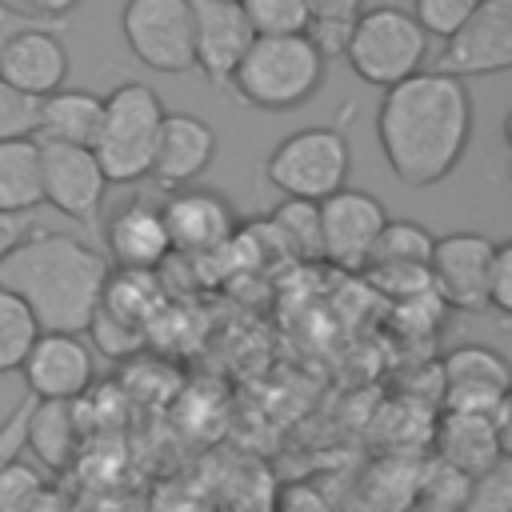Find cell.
Segmentation results:
<instances>
[{"label":"cell","mask_w":512,"mask_h":512,"mask_svg":"<svg viewBox=\"0 0 512 512\" xmlns=\"http://www.w3.org/2000/svg\"><path fill=\"white\" fill-rule=\"evenodd\" d=\"M436 72L468 80L512 68V0H480L436 52Z\"/></svg>","instance_id":"8"},{"label":"cell","mask_w":512,"mask_h":512,"mask_svg":"<svg viewBox=\"0 0 512 512\" xmlns=\"http://www.w3.org/2000/svg\"><path fill=\"white\" fill-rule=\"evenodd\" d=\"M308 24H352L364 12V0H304Z\"/></svg>","instance_id":"36"},{"label":"cell","mask_w":512,"mask_h":512,"mask_svg":"<svg viewBox=\"0 0 512 512\" xmlns=\"http://www.w3.org/2000/svg\"><path fill=\"white\" fill-rule=\"evenodd\" d=\"M408 512H456V508H448V504H432V500H420V496H416V504H412Z\"/></svg>","instance_id":"41"},{"label":"cell","mask_w":512,"mask_h":512,"mask_svg":"<svg viewBox=\"0 0 512 512\" xmlns=\"http://www.w3.org/2000/svg\"><path fill=\"white\" fill-rule=\"evenodd\" d=\"M160 304V288H156V276L152 272H132V268H120V272H108L104 280V296H100V312L128 324V328H140L152 308Z\"/></svg>","instance_id":"23"},{"label":"cell","mask_w":512,"mask_h":512,"mask_svg":"<svg viewBox=\"0 0 512 512\" xmlns=\"http://www.w3.org/2000/svg\"><path fill=\"white\" fill-rule=\"evenodd\" d=\"M488 312L512 316V240H496L488 264Z\"/></svg>","instance_id":"34"},{"label":"cell","mask_w":512,"mask_h":512,"mask_svg":"<svg viewBox=\"0 0 512 512\" xmlns=\"http://www.w3.org/2000/svg\"><path fill=\"white\" fill-rule=\"evenodd\" d=\"M36 152H40V200L52 204L68 220L92 224L100 216V204L108 192V180H104L92 148L36 140Z\"/></svg>","instance_id":"11"},{"label":"cell","mask_w":512,"mask_h":512,"mask_svg":"<svg viewBox=\"0 0 512 512\" xmlns=\"http://www.w3.org/2000/svg\"><path fill=\"white\" fill-rule=\"evenodd\" d=\"M44 488H48V476L40 464H32L24 456L12 460L0 472V512H28Z\"/></svg>","instance_id":"29"},{"label":"cell","mask_w":512,"mask_h":512,"mask_svg":"<svg viewBox=\"0 0 512 512\" xmlns=\"http://www.w3.org/2000/svg\"><path fill=\"white\" fill-rule=\"evenodd\" d=\"M40 152L36 140H0V212L32 216L40 208Z\"/></svg>","instance_id":"22"},{"label":"cell","mask_w":512,"mask_h":512,"mask_svg":"<svg viewBox=\"0 0 512 512\" xmlns=\"http://www.w3.org/2000/svg\"><path fill=\"white\" fill-rule=\"evenodd\" d=\"M464 484H468V476H464L460 468H452V464H444V460L436 456V460L424 468V476L416 480V496H420V500H432V504H448V508H456V512H460Z\"/></svg>","instance_id":"32"},{"label":"cell","mask_w":512,"mask_h":512,"mask_svg":"<svg viewBox=\"0 0 512 512\" xmlns=\"http://www.w3.org/2000/svg\"><path fill=\"white\" fill-rule=\"evenodd\" d=\"M460 512H512V460L508 452L488 468L472 472L464 484Z\"/></svg>","instance_id":"27"},{"label":"cell","mask_w":512,"mask_h":512,"mask_svg":"<svg viewBox=\"0 0 512 512\" xmlns=\"http://www.w3.org/2000/svg\"><path fill=\"white\" fill-rule=\"evenodd\" d=\"M212 160H216V128L192 112H164L148 176L164 188H188L212 168Z\"/></svg>","instance_id":"16"},{"label":"cell","mask_w":512,"mask_h":512,"mask_svg":"<svg viewBox=\"0 0 512 512\" xmlns=\"http://www.w3.org/2000/svg\"><path fill=\"white\" fill-rule=\"evenodd\" d=\"M348 116V108H344ZM344 116L332 124H308L292 136H284L268 160L264 180L284 192V200H308L320 204L324 196L340 192L352 172V140L344 128Z\"/></svg>","instance_id":"4"},{"label":"cell","mask_w":512,"mask_h":512,"mask_svg":"<svg viewBox=\"0 0 512 512\" xmlns=\"http://www.w3.org/2000/svg\"><path fill=\"white\" fill-rule=\"evenodd\" d=\"M508 404L496 408L492 416L480 412H444L436 424V456L464 476L488 468L508 452Z\"/></svg>","instance_id":"19"},{"label":"cell","mask_w":512,"mask_h":512,"mask_svg":"<svg viewBox=\"0 0 512 512\" xmlns=\"http://www.w3.org/2000/svg\"><path fill=\"white\" fill-rule=\"evenodd\" d=\"M36 336H40V324L32 308L16 292L0 288V372H20Z\"/></svg>","instance_id":"25"},{"label":"cell","mask_w":512,"mask_h":512,"mask_svg":"<svg viewBox=\"0 0 512 512\" xmlns=\"http://www.w3.org/2000/svg\"><path fill=\"white\" fill-rule=\"evenodd\" d=\"M92 348L72 332H40L20 364L32 400H80L92 388Z\"/></svg>","instance_id":"13"},{"label":"cell","mask_w":512,"mask_h":512,"mask_svg":"<svg viewBox=\"0 0 512 512\" xmlns=\"http://www.w3.org/2000/svg\"><path fill=\"white\" fill-rule=\"evenodd\" d=\"M120 32L128 52L164 76L192 72V4L188 0H124Z\"/></svg>","instance_id":"7"},{"label":"cell","mask_w":512,"mask_h":512,"mask_svg":"<svg viewBox=\"0 0 512 512\" xmlns=\"http://www.w3.org/2000/svg\"><path fill=\"white\" fill-rule=\"evenodd\" d=\"M496 240L484 232H448L432 240V296L456 312H488V264Z\"/></svg>","instance_id":"10"},{"label":"cell","mask_w":512,"mask_h":512,"mask_svg":"<svg viewBox=\"0 0 512 512\" xmlns=\"http://www.w3.org/2000/svg\"><path fill=\"white\" fill-rule=\"evenodd\" d=\"M160 120H164V104L140 80H124L104 96L92 156L108 184H136L148 176Z\"/></svg>","instance_id":"5"},{"label":"cell","mask_w":512,"mask_h":512,"mask_svg":"<svg viewBox=\"0 0 512 512\" xmlns=\"http://www.w3.org/2000/svg\"><path fill=\"white\" fill-rule=\"evenodd\" d=\"M68 28V20H52V24H32L20 28L16 36L4 40L0 48V80L12 84L24 96H52L68 84V48L60 40V32Z\"/></svg>","instance_id":"12"},{"label":"cell","mask_w":512,"mask_h":512,"mask_svg":"<svg viewBox=\"0 0 512 512\" xmlns=\"http://www.w3.org/2000/svg\"><path fill=\"white\" fill-rule=\"evenodd\" d=\"M432 232L420 220H384L368 264H428L432 256Z\"/></svg>","instance_id":"24"},{"label":"cell","mask_w":512,"mask_h":512,"mask_svg":"<svg viewBox=\"0 0 512 512\" xmlns=\"http://www.w3.org/2000/svg\"><path fill=\"white\" fill-rule=\"evenodd\" d=\"M160 216H164V232L172 252L184 256H208L216 248H224V240L236 228V212L232 204L212 192V188H172L160 200Z\"/></svg>","instance_id":"15"},{"label":"cell","mask_w":512,"mask_h":512,"mask_svg":"<svg viewBox=\"0 0 512 512\" xmlns=\"http://www.w3.org/2000/svg\"><path fill=\"white\" fill-rule=\"evenodd\" d=\"M28 512H76V508H72V500L64 496V488L48 484V488H44V492L36 496V504H32Z\"/></svg>","instance_id":"40"},{"label":"cell","mask_w":512,"mask_h":512,"mask_svg":"<svg viewBox=\"0 0 512 512\" xmlns=\"http://www.w3.org/2000/svg\"><path fill=\"white\" fill-rule=\"evenodd\" d=\"M472 128L476 108L468 84L436 68H420L384 88L376 112L384 164L404 188H432L448 180L472 144Z\"/></svg>","instance_id":"1"},{"label":"cell","mask_w":512,"mask_h":512,"mask_svg":"<svg viewBox=\"0 0 512 512\" xmlns=\"http://www.w3.org/2000/svg\"><path fill=\"white\" fill-rule=\"evenodd\" d=\"M116 268H132V272H156L172 244L164 232V216H160V200L136 192L128 196L104 224V248H100Z\"/></svg>","instance_id":"17"},{"label":"cell","mask_w":512,"mask_h":512,"mask_svg":"<svg viewBox=\"0 0 512 512\" xmlns=\"http://www.w3.org/2000/svg\"><path fill=\"white\" fill-rule=\"evenodd\" d=\"M28 396L0 420V472L12 464V460H20L24 456V420H28Z\"/></svg>","instance_id":"35"},{"label":"cell","mask_w":512,"mask_h":512,"mask_svg":"<svg viewBox=\"0 0 512 512\" xmlns=\"http://www.w3.org/2000/svg\"><path fill=\"white\" fill-rule=\"evenodd\" d=\"M36 128V96L16 92L0 80V140H24Z\"/></svg>","instance_id":"33"},{"label":"cell","mask_w":512,"mask_h":512,"mask_svg":"<svg viewBox=\"0 0 512 512\" xmlns=\"http://www.w3.org/2000/svg\"><path fill=\"white\" fill-rule=\"evenodd\" d=\"M256 36H296L308 32L304 0H236Z\"/></svg>","instance_id":"28"},{"label":"cell","mask_w":512,"mask_h":512,"mask_svg":"<svg viewBox=\"0 0 512 512\" xmlns=\"http://www.w3.org/2000/svg\"><path fill=\"white\" fill-rule=\"evenodd\" d=\"M32 24H52V20H40V16H32V12L12 8V4H4V0H0V48H4V40H8V36H16L20 28H32Z\"/></svg>","instance_id":"38"},{"label":"cell","mask_w":512,"mask_h":512,"mask_svg":"<svg viewBox=\"0 0 512 512\" xmlns=\"http://www.w3.org/2000/svg\"><path fill=\"white\" fill-rule=\"evenodd\" d=\"M272 232L280 236L284 252L300 256V260H320V220H316V204L308 200H284L272 216H268Z\"/></svg>","instance_id":"26"},{"label":"cell","mask_w":512,"mask_h":512,"mask_svg":"<svg viewBox=\"0 0 512 512\" xmlns=\"http://www.w3.org/2000/svg\"><path fill=\"white\" fill-rule=\"evenodd\" d=\"M100 112H104V96H96L88 88H60L52 96H40L32 140L92 148L96 128H100Z\"/></svg>","instance_id":"20"},{"label":"cell","mask_w":512,"mask_h":512,"mask_svg":"<svg viewBox=\"0 0 512 512\" xmlns=\"http://www.w3.org/2000/svg\"><path fill=\"white\" fill-rule=\"evenodd\" d=\"M192 4V72L212 88H224L248 44L256 40L236 0H188Z\"/></svg>","instance_id":"14"},{"label":"cell","mask_w":512,"mask_h":512,"mask_svg":"<svg viewBox=\"0 0 512 512\" xmlns=\"http://www.w3.org/2000/svg\"><path fill=\"white\" fill-rule=\"evenodd\" d=\"M380 292L396 296V300H420L432 292L428 280V264H364L360 268Z\"/></svg>","instance_id":"30"},{"label":"cell","mask_w":512,"mask_h":512,"mask_svg":"<svg viewBox=\"0 0 512 512\" xmlns=\"http://www.w3.org/2000/svg\"><path fill=\"white\" fill-rule=\"evenodd\" d=\"M316 220H320V260H328L344 272H360L368 264V252H372L388 212L372 192L344 184L340 192H332L316 204Z\"/></svg>","instance_id":"9"},{"label":"cell","mask_w":512,"mask_h":512,"mask_svg":"<svg viewBox=\"0 0 512 512\" xmlns=\"http://www.w3.org/2000/svg\"><path fill=\"white\" fill-rule=\"evenodd\" d=\"M32 232V216H20V212H0V260Z\"/></svg>","instance_id":"37"},{"label":"cell","mask_w":512,"mask_h":512,"mask_svg":"<svg viewBox=\"0 0 512 512\" xmlns=\"http://www.w3.org/2000/svg\"><path fill=\"white\" fill-rule=\"evenodd\" d=\"M72 8H80V0H24V12L40 20H64Z\"/></svg>","instance_id":"39"},{"label":"cell","mask_w":512,"mask_h":512,"mask_svg":"<svg viewBox=\"0 0 512 512\" xmlns=\"http://www.w3.org/2000/svg\"><path fill=\"white\" fill-rule=\"evenodd\" d=\"M508 364L496 348L464 344L444 360V404L448 412H480L492 416L508 404Z\"/></svg>","instance_id":"18"},{"label":"cell","mask_w":512,"mask_h":512,"mask_svg":"<svg viewBox=\"0 0 512 512\" xmlns=\"http://www.w3.org/2000/svg\"><path fill=\"white\" fill-rule=\"evenodd\" d=\"M480 0H412V20L424 28V36H440V40H448L468 16H472V8H476Z\"/></svg>","instance_id":"31"},{"label":"cell","mask_w":512,"mask_h":512,"mask_svg":"<svg viewBox=\"0 0 512 512\" xmlns=\"http://www.w3.org/2000/svg\"><path fill=\"white\" fill-rule=\"evenodd\" d=\"M32 400V396H28ZM76 408L64 400H32L24 420V452L36 456L44 472H64L76 456Z\"/></svg>","instance_id":"21"},{"label":"cell","mask_w":512,"mask_h":512,"mask_svg":"<svg viewBox=\"0 0 512 512\" xmlns=\"http://www.w3.org/2000/svg\"><path fill=\"white\" fill-rule=\"evenodd\" d=\"M108 256L72 232L32 228L4 260H0V288L16 292L40 332H72L80 336L100 308Z\"/></svg>","instance_id":"2"},{"label":"cell","mask_w":512,"mask_h":512,"mask_svg":"<svg viewBox=\"0 0 512 512\" xmlns=\"http://www.w3.org/2000/svg\"><path fill=\"white\" fill-rule=\"evenodd\" d=\"M428 56V36L412 20V12L396 0L372 4L352 20L348 44H344V64L372 88H392L408 80L412 72L424 68Z\"/></svg>","instance_id":"6"},{"label":"cell","mask_w":512,"mask_h":512,"mask_svg":"<svg viewBox=\"0 0 512 512\" xmlns=\"http://www.w3.org/2000/svg\"><path fill=\"white\" fill-rule=\"evenodd\" d=\"M328 80V60L308 40V32L296 36H256L240 64L228 76L232 96L244 108L260 112H288L308 104Z\"/></svg>","instance_id":"3"}]
</instances>
